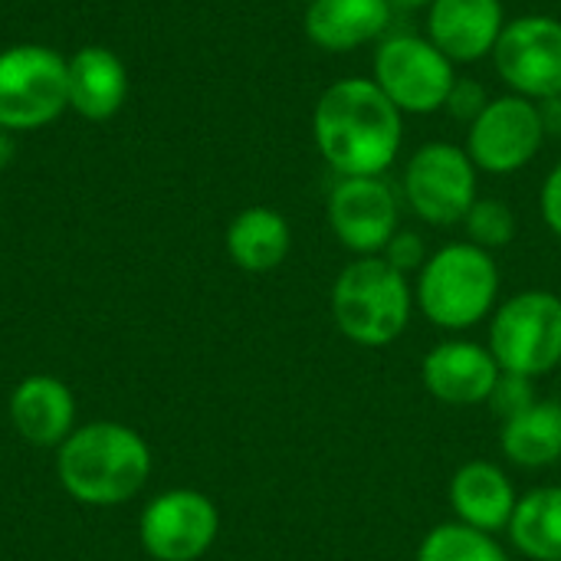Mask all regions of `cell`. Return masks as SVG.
Segmentation results:
<instances>
[{
    "label": "cell",
    "instance_id": "cell-1",
    "mask_svg": "<svg viewBox=\"0 0 561 561\" xmlns=\"http://www.w3.org/2000/svg\"><path fill=\"white\" fill-rule=\"evenodd\" d=\"M312 135L339 178H381L401 154L404 115L375 79L352 76L319 95Z\"/></svg>",
    "mask_w": 561,
    "mask_h": 561
},
{
    "label": "cell",
    "instance_id": "cell-2",
    "mask_svg": "<svg viewBox=\"0 0 561 561\" xmlns=\"http://www.w3.org/2000/svg\"><path fill=\"white\" fill-rule=\"evenodd\" d=\"M62 490L85 506H118L141 493L151 477L145 437L115 421L76 427L56 454Z\"/></svg>",
    "mask_w": 561,
    "mask_h": 561
},
{
    "label": "cell",
    "instance_id": "cell-3",
    "mask_svg": "<svg viewBox=\"0 0 561 561\" xmlns=\"http://www.w3.org/2000/svg\"><path fill=\"white\" fill-rule=\"evenodd\" d=\"M500 266L490 250L463 240L427 256L417 273L414 302L444 332H467L496 312Z\"/></svg>",
    "mask_w": 561,
    "mask_h": 561
},
{
    "label": "cell",
    "instance_id": "cell-4",
    "mask_svg": "<svg viewBox=\"0 0 561 561\" xmlns=\"http://www.w3.org/2000/svg\"><path fill=\"white\" fill-rule=\"evenodd\" d=\"M414 289L385 256L352 260L332 286V319L339 332L362 348L398 342L414 312Z\"/></svg>",
    "mask_w": 561,
    "mask_h": 561
},
{
    "label": "cell",
    "instance_id": "cell-5",
    "mask_svg": "<svg viewBox=\"0 0 561 561\" xmlns=\"http://www.w3.org/2000/svg\"><path fill=\"white\" fill-rule=\"evenodd\" d=\"M490 352L503 371L542 378L561 365V296L526 289L496 306L490 322Z\"/></svg>",
    "mask_w": 561,
    "mask_h": 561
},
{
    "label": "cell",
    "instance_id": "cell-6",
    "mask_svg": "<svg viewBox=\"0 0 561 561\" xmlns=\"http://www.w3.org/2000/svg\"><path fill=\"white\" fill-rule=\"evenodd\" d=\"M371 79L401 115H431L444 108L457 82V66L427 36L398 33L375 49Z\"/></svg>",
    "mask_w": 561,
    "mask_h": 561
},
{
    "label": "cell",
    "instance_id": "cell-7",
    "mask_svg": "<svg viewBox=\"0 0 561 561\" xmlns=\"http://www.w3.org/2000/svg\"><path fill=\"white\" fill-rule=\"evenodd\" d=\"M69 105V62L46 46L0 53V128H39Z\"/></svg>",
    "mask_w": 561,
    "mask_h": 561
},
{
    "label": "cell",
    "instance_id": "cell-8",
    "mask_svg": "<svg viewBox=\"0 0 561 561\" xmlns=\"http://www.w3.org/2000/svg\"><path fill=\"white\" fill-rule=\"evenodd\" d=\"M477 197V164L470 161L467 148L427 141L408 158L404 201L421 220L434 227H454L467 217Z\"/></svg>",
    "mask_w": 561,
    "mask_h": 561
},
{
    "label": "cell",
    "instance_id": "cell-9",
    "mask_svg": "<svg viewBox=\"0 0 561 561\" xmlns=\"http://www.w3.org/2000/svg\"><path fill=\"white\" fill-rule=\"evenodd\" d=\"M500 79L523 99L542 102L561 95V20L526 13L503 26L493 49Z\"/></svg>",
    "mask_w": 561,
    "mask_h": 561
},
{
    "label": "cell",
    "instance_id": "cell-10",
    "mask_svg": "<svg viewBox=\"0 0 561 561\" xmlns=\"http://www.w3.org/2000/svg\"><path fill=\"white\" fill-rule=\"evenodd\" d=\"M546 131L539 118V105L523 95L490 99L486 108L470 122L467 154L477 171L486 174H513L523 171L542 148Z\"/></svg>",
    "mask_w": 561,
    "mask_h": 561
},
{
    "label": "cell",
    "instance_id": "cell-11",
    "mask_svg": "<svg viewBox=\"0 0 561 561\" xmlns=\"http://www.w3.org/2000/svg\"><path fill=\"white\" fill-rule=\"evenodd\" d=\"M220 533V513L197 490H168L154 496L141 519L138 539L154 561H197L210 552Z\"/></svg>",
    "mask_w": 561,
    "mask_h": 561
},
{
    "label": "cell",
    "instance_id": "cell-12",
    "mask_svg": "<svg viewBox=\"0 0 561 561\" xmlns=\"http://www.w3.org/2000/svg\"><path fill=\"white\" fill-rule=\"evenodd\" d=\"M401 204L385 178H339L329 194V224L355 256H381L401 230Z\"/></svg>",
    "mask_w": 561,
    "mask_h": 561
},
{
    "label": "cell",
    "instance_id": "cell-13",
    "mask_svg": "<svg viewBox=\"0 0 561 561\" xmlns=\"http://www.w3.org/2000/svg\"><path fill=\"white\" fill-rule=\"evenodd\" d=\"M500 375L503 368L493 358L490 345H480L470 339H447L434 345L421 362L424 388L431 391V398L450 408L486 404Z\"/></svg>",
    "mask_w": 561,
    "mask_h": 561
},
{
    "label": "cell",
    "instance_id": "cell-14",
    "mask_svg": "<svg viewBox=\"0 0 561 561\" xmlns=\"http://www.w3.org/2000/svg\"><path fill=\"white\" fill-rule=\"evenodd\" d=\"M503 26V0H434L427 7V39L454 66L493 56Z\"/></svg>",
    "mask_w": 561,
    "mask_h": 561
},
{
    "label": "cell",
    "instance_id": "cell-15",
    "mask_svg": "<svg viewBox=\"0 0 561 561\" xmlns=\"http://www.w3.org/2000/svg\"><path fill=\"white\" fill-rule=\"evenodd\" d=\"M10 421L33 447H59L76 427V398L66 381L30 375L10 394Z\"/></svg>",
    "mask_w": 561,
    "mask_h": 561
},
{
    "label": "cell",
    "instance_id": "cell-16",
    "mask_svg": "<svg viewBox=\"0 0 561 561\" xmlns=\"http://www.w3.org/2000/svg\"><path fill=\"white\" fill-rule=\"evenodd\" d=\"M447 496H450V510H454L457 523L483 529V533L506 529L516 513V503H519L510 473L490 460L463 463L454 473Z\"/></svg>",
    "mask_w": 561,
    "mask_h": 561
},
{
    "label": "cell",
    "instance_id": "cell-17",
    "mask_svg": "<svg viewBox=\"0 0 561 561\" xmlns=\"http://www.w3.org/2000/svg\"><path fill=\"white\" fill-rule=\"evenodd\" d=\"M391 13V0H309L306 36L325 53H348L378 39Z\"/></svg>",
    "mask_w": 561,
    "mask_h": 561
},
{
    "label": "cell",
    "instance_id": "cell-18",
    "mask_svg": "<svg viewBox=\"0 0 561 561\" xmlns=\"http://www.w3.org/2000/svg\"><path fill=\"white\" fill-rule=\"evenodd\" d=\"M128 92V72L112 49L85 46L69 59V105L92 118H112Z\"/></svg>",
    "mask_w": 561,
    "mask_h": 561
},
{
    "label": "cell",
    "instance_id": "cell-19",
    "mask_svg": "<svg viewBox=\"0 0 561 561\" xmlns=\"http://www.w3.org/2000/svg\"><path fill=\"white\" fill-rule=\"evenodd\" d=\"M293 247V230L286 217L273 207H247L227 227V253L247 273L276 270Z\"/></svg>",
    "mask_w": 561,
    "mask_h": 561
},
{
    "label": "cell",
    "instance_id": "cell-20",
    "mask_svg": "<svg viewBox=\"0 0 561 561\" xmlns=\"http://www.w3.org/2000/svg\"><path fill=\"white\" fill-rule=\"evenodd\" d=\"M500 450L523 470L561 463V401H536L523 414L503 421Z\"/></svg>",
    "mask_w": 561,
    "mask_h": 561
},
{
    "label": "cell",
    "instance_id": "cell-21",
    "mask_svg": "<svg viewBox=\"0 0 561 561\" xmlns=\"http://www.w3.org/2000/svg\"><path fill=\"white\" fill-rule=\"evenodd\" d=\"M506 529L526 559L561 561V486H539L519 496Z\"/></svg>",
    "mask_w": 561,
    "mask_h": 561
},
{
    "label": "cell",
    "instance_id": "cell-22",
    "mask_svg": "<svg viewBox=\"0 0 561 561\" xmlns=\"http://www.w3.org/2000/svg\"><path fill=\"white\" fill-rule=\"evenodd\" d=\"M417 561H510V552L493 533H483L454 519V523L434 526L421 539Z\"/></svg>",
    "mask_w": 561,
    "mask_h": 561
},
{
    "label": "cell",
    "instance_id": "cell-23",
    "mask_svg": "<svg viewBox=\"0 0 561 561\" xmlns=\"http://www.w3.org/2000/svg\"><path fill=\"white\" fill-rule=\"evenodd\" d=\"M463 227H467L470 243H477V247L493 253V250L513 243V237H516V214L510 210V204H503L496 197H477V204L463 217Z\"/></svg>",
    "mask_w": 561,
    "mask_h": 561
},
{
    "label": "cell",
    "instance_id": "cell-24",
    "mask_svg": "<svg viewBox=\"0 0 561 561\" xmlns=\"http://www.w3.org/2000/svg\"><path fill=\"white\" fill-rule=\"evenodd\" d=\"M536 378H526V375H513V371H503L500 381L493 385L490 391V408L500 421H510L516 414H523L526 408H533L539 398H536Z\"/></svg>",
    "mask_w": 561,
    "mask_h": 561
},
{
    "label": "cell",
    "instance_id": "cell-25",
    "mask_svg": "<svg viewBox=\"0 0 561 561\" xmlns=\"http://www.w3.org/2000/svg\"><path fill=\"white\" fill-rule=\"evenodd\" d=\"M381 256L398 270V273H421L424 270V263H427V243H424V237L421 233H414V230H398L391 240H388V247L381 250Z\"/></svg>",
    "mask_w": 561,
    "mask_h": 561
},
{
    "label": "cell",
    "instance_id": "cell-26",
    "mask_svg": "<svg viewBox=\"0 0 561 561\" xmlns=\"http://www.w3.org/2000/svg\"><path fill=\"white\" fill-rule=\"evenodd\" d=\"M486 102H490V99H486L483 82H477V79H470V76H457V82H454V89H450L444 108H447L454 118H460V122H473V118L486 108Z\"/></svg>",
    "mask_w": 561,
    "mask_h": 561
},
{
    "label": "cell",
    "instance_id": "cell-27",
    "mask_svg": "<svg viewBox=\"0 0 561 561\" xmlns=\"http://www.w3.org/2000/svg\"><path fill=\"white\" fill-rule=\"evenodd\" d=\"M539 204H542V220L546 227L561 237V161L549 171L546 184H542V194H539Z\"/></svg>",
    "mask_w": 561,
    "mask_h": 561
},
{
    "label": "cell",
    "instance_id": "cell-28",
    "mask_svg": "<svg viewBox=\"0 0 561 561\" xmlns=\"http://www.w3.org/2000/svg\"><path fill=\"white\" fill-rule=\"evenodd\" d=\"M539 105V118H542V131L546 138H561V95L542 99Z\"/></svg>",
    "mask_w": 561,
    "mask_h": 561
},
{
    "label": "cell",
    "instance_id": "cell-29",
    "mask_svg": "<svg viewBox=\"0 0 561 561\" xmlns=\"http://www.w3.org/2000/svg\"><path fill=\"white\" fill-rule=\"evenodd\" d=\"M394 7H401V10H414V7H431L434 0H391Z\"/></svg>",
    "mask_w": 561,
    "mask_h": 561
}]
</instances>
